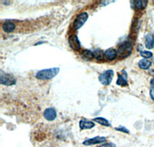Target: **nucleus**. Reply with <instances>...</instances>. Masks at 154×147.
<instances>
[{
	"mask_svg": "<svg viewBox=\"0 0 154 147\" xmlns=\"http://www.w3.org/2000/svg\"><path fill=\"white\" fill-rule=\"evenodd\" d=\"M60 72V68H51L38 71L35 75V77L40 80H49L53 79L58 75Z\"/></svg>",
	"mask_w": 154,
	"mask_h": 147,
	"instance_id": "f257e3e1",
	"label": "nucleus"
},
{
	"mask_svg": "<svg viewBox=\"0 0 154 147\" xmlns=\"http://www.w3.org/2000/svg\"><path fill=\"white\" fill-rule=\"evenodd\" d=\"M117 56L119 59H126L131 55L133 52V45L130 42H124L119 45L117 50Z\"/></svg>",
	"mask_w": 154,
	"mask_h": 147,
	"instance_id": "f03ea898",
	"label": "nucleus"
},
{
	"mask_svg": "<svg viewBox=\"0 0 154 147\" xmlns=\"http://www.w3.org/2000/svg\"><path fill=\"white\" fill-rule=\"evenodd\" d=\"M113 75L114 72L112 70H106V71H105V72H103L99 75V81H100L101 84L104 85V86H109L112 82Z\"/></svg>",
	"mask_w": 154,
	"mask_h": 147,
	"instance_id": "7ed1b4c3",
	"label": "nucleus"
},
{
	"mask_svg": "<svg viewBox=\"0 0 154 147\" xmlns=\"http://www.w3.org/2000/svg\"><path fill=\"white\" fill-rule=\"evenodd\" d=\"M16 79L12 75L9 73H4L2 72L0 75V83L5 86H13L16 84Z\"/></svg>",
	"mask_w": 154,
	"mask_h": 147,
	"instance_id": "20e7f679",
	"label": "nucleus"
},
{
	"mask_svg": "<svg viewBox=\"0 0 154 147\" xmlns=\"http://www.w3.org/2000/svg\"><path fill=\"white\" fill-rule=\"evenodd\" d=\"M89 15L87 12H82L76 16L75 20L73 22V27L75 30L79 29L85 24L88 20Z\"/></svg>",
	"mask_w": 154,
	"mask_h": 147,
	"instance_id": "39448f33",
	"label": "nucleus"
},
{
	"mask_svg": "<svg viewBox=\"0 0 154 147\" xmlns=\"http://www.w3.org/2000/svg\"><path fill=\"white\" fill-rule=\"evenodd\" d=\"M69 44L73 50L79 51L81 49V44L77 35H72L69 37Z\"/></svg>",
	"mask_w": 154,
	"mask_h": 147,
	"instance_id": "423d86ee",
	"label": "nucleus"
},
{
	"mask_svg": "<svg viewBox=\"0 0 154 147\" xmlns=\"http://www.w3.org/2000/svg\"><path fill=\"white\" fill-rule=\"evenodd\" d=\"M44 118L48 121H53L56 118V111L53 108H47L43 112Z\"/></svg>",
	"mask_w": 154,
	"mask_h": 147,
	"instance_id": "0eeeda50",
	"label": "nucleus"
},
{
	"mask_svg": "<svg viewBox=\"0 0 154 147\" xmlns=\"http://www.w3.org/2000/svg\"><path fill=\"white\" fill-rule=\"evenodd\" d=\"M122 73L118 74V79L116 80V84L118 86H128V82H127V74H126V71L123 70Z\"/></svg>",
	"mask_w": 154,
	"mask_h": 147,
	"instance_id": "6e6552de",
	"label": "nucleus"
},
{
	"mask_svg": "<svg viewBox=\"0 0 154 147\" xmlns=\"http://www.w3.org/2000/svg\"><path fill=\"white\" fill-rule=\"evenodd\" d=\"M106 140V139L105 137L96 136L93 139H89L84 141V142H83V145H95V144H99V143H101V142H104Z\"/></svg>",
	"mask_w": 154,
	"mask_h": 147,
	"instance_id": "1a4fd4ad",
	"label": "nucleus"
},
{
	"mask_svg": "<svg viewBox=\"0 0 154 147\" xmlns=\"http://www.w3.org/2000/svg\"><path fill=\"white\" fill-rule=\"evenodd\" d=\"M117 57V52L112 48L108 49L105 51V58L109 61H112Z\"/></svg>",
	"mask_w": 154,
	"mask_h": 147,
	"instance_id": "9d476101",
	"label": "nucleus"
},
{
	"mask_svg": "<svg viewBox=\"0 0 154 147\" xmlns=\"http://www.w3.org/2000/svg\"><path fill=\"white\" fill-rule=\"evenodd\" d=\"M16 29V25L12 22H5L2 24V30L6 33H10Z\"/></svg>",
	"mask_w": 154,
	"mask_h": 147,
	"instance_id": "9b49d317",
	"label": "nucleus"
},
{
	"mask_svg": "<svg viewBox=\"0 0 154 147\" xmlns=\"http://www.w3.org/2000/svg\"><path fill=\"white\" fill-rule=\"evenodd\" d=\"M94 126L95 123L91 122V121L84 120V119H82V120L79 121V128L81 130H89V129H92Z\"/></svg>",
	"mask_w": 154,
	"mask_h": 147,
	"instance_id": "f8f14e48",
	"label": "nucleus"
},
{
	"mask_svg": "<svg viewBox=\"0 0 154 147\" xmlns=\"http://www.w3.org/2000/svg\"><path fill=\"white\" fill-rule=\"evenodd\" d=\"M146 47L148 49H152L154 47V36L152 34H148L146 36Z\"/></svg>",
	"mask_w": 154,
	"mask_h": 147,
	"instance_id": "ddd939ff",
	"label": "nucleus"
},
{
	"mask_svg": "<svg viewBox=\"0 0 154 147\" xmlns=\"http://www.w3.org/2000/svg\"><path fill=\"white\" fill-rule=\"evenodd\" d=\"M93 53L94 59H96L98 61H103L104 59H105V53L103 50H101V49H97L93 51Z\"/></svg>",
	"mask_w": 154,
	"mask_h": 147,
	"instance_id": "4468645a",
	"label": "nucleus"
},
{
	"mask_svg": "<svg viewBox=\"0 0 154 147\" xmlns=\"http://www.w3.org/2000/svg\"><path fill=\"white\" fill-rule=\"evenodd\" d=\"M81 55H82V58L84 59V60H87V61H92L94 59L93 52H91L90 50H88V49L82 50Z\"/></svg>",
	"mask_w": 154,
	"mask_h": 147,
	"instance_id": "2eb2a0df",
	"label": "nucleus"
},
{
	"mask_svg": "<svg viewBox=\"0 0 154 147\" xmlns=\"http://www.w3.org/2000/svg\"><path fill=\"white\" fill-rule=\"evenodd\" d=\"M138 65L142 69H148L152 65V63L147 59H143L139 62Z\"/></svg>",
	"mask_w": 154,
	"mask_h": 147,
	"instance_id": "dca6fc26",
	"label": "nucleus"
},
{
	"mask_svg": "<svg viewBox=\"0 0 154 147\" xmlns=\"http://www.w3.org/2000/svg\"><path fill=\"white\" fill-rule=\"evenodd\" d=\"M147 3H148V1L146 0H138V1H135V8L139 10H143V9H145L146 7Z\"/></svg>",
	"mask_w": 154,
	"mask_h": 147,
	"instance_id": "f3484780",
	"label": "nucleus"
},
{
	"mask_svg": "<svg viewBox=\"0 0 154 147\" xmlns=\"http://www.w3.org/2000/svg\"><path fill=\"white\" fill-rule=\"evenodd\" d=\"M94 122L96 123H98L99 124L102 125V126H110V123H109V121L107 119H106L105 118H103V117H97V118H95L93 119Z\"/></svg>",
	"mask_w": 154,
	"mask_h": 147,
	"instance_id": "a211bd4d",
	"label": "nucleus"
},
{
	"mask_svg": "<svg viewBox=\"0 0 154 147\" xmlns=\"http://www.w3.org/2000/svg\"><path fill=\"white\" fill-rule=\"evenodd\" d=\"M140 55L145 59H149L151 57H152V53L151 52H149V51H141L140 52Z\"/></svg>",
	"mask_w": 154,
	"mask_h": 147,
	"instance_id": "6ab92c4d",
	"label": "nucleus"
},
{
	"mask_svg": "<svg viewBox=\"0 0 154 147\" xmlns=\"http://www.w3.org/2000/svg\"><path fill=\"white\" fill-rule=\"evenodd\" d=\"M116 130H118V131H120V132H123V133H130V131L126 129V127H123V126H120V127H118V128H116Z\"/></svg>",
	"mask_w": 154,
	"mask_h": 147,
	"instance_id": "aec40b11",
	"label": "nucleus"
},
{
	"mask_svg": "<svg viewBox=\"0 0 154 147\" xmlns=\"http://www.w3.org/2000/svg\"><path fill=\"white\" fill-rule=\"evenodd\" d=\"M150 84H151V88H150L149 94H150L151 99L154 101V83H150Z\"/></svg>",
	"mask_w": 154,
	"mask_h": 147,
	"instance_id": "412c9836",
	"label": "nucleus"
},
{
	"mask_svg": "<svg viewBox=\"0 0 154 147\" xmlns=\"http://www.w3.org/2000/svg\"><path fill=\"white\" fill-rule=\"evenodd\" d=\"M100 147H116V145H114L113 143H110V142H109V143H105L103 145H100Z\"/></svg>",
	"mask_w": 154,
	"mask_h": 147,
	"instance_id": "4be33fe9",
	"label": "nucleus"
},
{
	"mask_svg": "<svg viewBox=\"0 0 154 147\" xmlns=\"http://www.w3.org/2000/svg\"><path fill=\"white\" fill-rule=\"evenodd\" d=\"M153 64H154V60H153Z\"/></svg>",
	"mask_w": 154,
	"mask_h": 147,
	"instance_id": "5701e85b",
	"label": "nucleus"
}]
</instances>
